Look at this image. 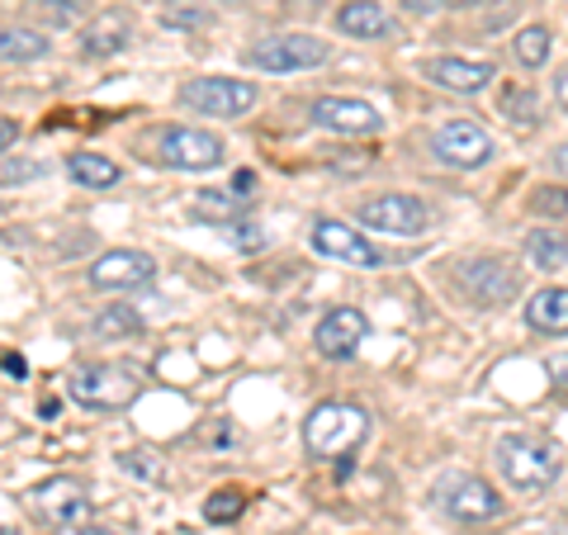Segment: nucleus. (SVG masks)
I'll use <instances>...</instances> for the list:
<instances>
[{
  "label": "nucleus",
  "mask_w": 568,
  "mask_h": 535,
  "mask_svg": "<svg viewBox=\"0 0 568 535\" xmlns=\"http://www.w3.org/2000/svg\"><path fill=\"white\" fill-rule=\"evenodd\" d=\"M493 460H497V474H503V484L511 488V493H545L549 484L559 478V451L549 441H540V436H503L497 441V451H493Z\"/></svg>",
  "instance_id": "f257e3e1"
},
{
  "label": "nucleus",
  "mask_w": 568,
  "mask_h": 535,
  "mask_svg": "<svg viewBox=\"0 0 568 535\" xmlns=\"http://www.w3.org/2000/svg\"><path fill=\"white\" fill-rule=\"evenodd\" d=\"M369 413L355 403H317L304 422V445L317 460H346L365 445Z\"/></svg>",
  "instance_id": "f03ea898"
},
{
  "label": "nucleus",
  "mask_w": 568,
  "mask_h": 535,
  "mask_svg": "<svg viewBox=\"0 0 568 535\" xmlns=\"http://www.w3.org/2000/svg\"><path fill=\"white\" fill-rule=\"evenodd\" d=\"M142 370L123 365V361H100V365H81L71 374V398L91 413H123L133 407V398L142 394Z\"/></svg>",
  "instance_id": "7ed1b4c3"
},
{
  "label": "nucleus",
  "mask_w": 568,
  "mask_h": 535,
  "mask_svg": "<svg viewBox=\"0 0 568 535\" xmlns=\"http://www.w3.org/2000/svg\"><path fill=\"white\" fill-rule=\"evenodd\" d=\"M327 52L332 48L317 33H265V39H256L242 52V62L256 71H308V67H323Z\"/></svg>",
  "instance_id": "20e7f679"
},
{
  "label": "nucleus",
  "mask_w": 568,
  "mask_h": 535,
  "mask_svg": "<svg viewBox=\"0 0 568 535\" xmlns=\"http://www.w3.org/2000/svg\"><path fill=\"white\" fill-rule=\"evenodd\" d=\"M256 81H237V77H200L181 85V104L204 119H237L256 104Z\"/></svg>",
  "instance_id": "39448f33"
},
{
  "label": "nucleus",
  "mask_w": 568,
  "mask_h": 535,
  "mask_svg": "<svg viewBox=\"0 0 568 535\" xmlns=\"http://www.w3.org/2000/svg\"><path fill=\"white\" fill-rule=\"evenodd\" d=\"M436 507L450 516V522H465V526H478V522H493L503 516V497H497L493 484L474 474H450L436 484Z\"/></svg>",
  "instance_id": "423d86ee"
},
{
  "label": "nucleus",
  "mask_w": 568,
  "mask_h": 535,
  "mask_svg": "<svg viewBox=\"0 0 568 535\" xmlns=\"http://www.w3.org/2000/svg\"><path fill=\"white\" fill-rule=\"evenodd\" d=\"M355 219L365 228H375V233H388V238H422L426 223H432V213L417 194H375V200H365L355 209Z\"/></svg>",
  "instance_id": "0eeeda50"
},
{
  "label": "nucleus",
  "mask_w": 568,
  "mask_h": 535,
  "mask_svg": "<svg viewBox=\"0 0 568 535\" xmlns=\"http://www.w3.org/2000/svg\"><path fill=\"white\" fill-rule=\"evenodd\" d=\"M432 152H436V162H446L455 171H474L493 157V138L488 129H478L469 119H450L432 133Z\"/></svg>",
  "instance_id": "6e6552de"
},
{
  "label": "nucleus",
  "mask_w": 568,
  "mask_h": 535,
  "mask_svg": "<svg viewBox=\"0 0 568 535\" xmlns=\"http://www.w3.org/2000/svg\"><path fill=\"white\" fill-rule=\"evenodd\" d=\"M156 280V261L148 252H133V246H114V252L95 256L91 265V284L110 294H129V290H148Z\"/></svg>",
  "instance_id": "1a4fd4ad"
},
{
  "label": "nucleus",
  "mask_w": 568,
  "mask_h": 535,
  "mask_svg": "<svg viewBox=\"0 0 568 535\" xmlns=\"http://www.w3.org/2000/svg\"><path fill=\"white\" fill-rule=\"evenodd\" d=\"M223 138L209 129H166L162 133V166L171 171H213L223 166Z\"/></svg>",
  "instance_id": "9d476101"
},
{
  "label": "nucleus",
  "mask_w": 568,
  "mask_h": 535,
  "mask_svg": "<svg viewBox=\"0 0 568 535\" xmlns=\"http://www.w3.org/2000/svg\"><path fill=\"white\" fill-rule=\"evenodd\" d=\"M459 284H465V294H474V303H484V309H503V303L521 294V275L497 256L465 261L459 265Z\"/></svg>",
  "instance_id": "9b49d317"
},
{
  "label": "nucleus",
  "mask_w": 568,
  "mask_h": 535,
  "mask_svg": "<svg viewBox=\"0 0 568 535\" xmlns=\"http://www.w3.org/2000/svg\"><path fill=\"white\" fill-rule=\"evenodd\" d=\"M313 252L327 261H346V265H384V252L365 233H355L342 219H317L313 223Z\"/></svg>",
  "instance_id": "f8f14e48"
},
{
  "label": "nucleus",
  "mask_w": 568,
  "mask_h": 535,
  "mask_svg": "<svg viewBox=\"0 0 568 535\" xmlns=\"http://www.w3.org/2000/svg\"><path fill=\"white\" fill-rule=\"evenodd\" d=\"M33 507L58 531L81 526V522H91V488H85L81 478H48V484L33 488Z\"/></svg>",
  "instance_id": "ddd939ff"
},
{
  "label": "nucleus",
  "mask_w": 568,
  "mask_h": 535,
  "mask_svg": "<svg viewBox=\"0 0 568 535\" xmlns=\"http://www.w3.org/2000/svg\"><path fill=\"white\" fill-rule=\"evenodd\" d=\"M313 123L327 133H342V138H369L379 133V110L365 100H346V95H323L313 104Z\"/></svg>",
  "instance_id": "4468645a"
},
{
  "label": "nucleus",
  "mask_w": 568,
  "mask_h": 535,
  "mask_svg": "<svg viewBox=\"0 0 568 535\" xmlns=\"http://www.w3.org/2000/svg\"><path fill=\"white\" fill-rule=\"evenodd\" d=\"M365 336H369V317L361 309H332L323 323H317L313 342H317V351H323L327 361H346V355L361 351Z\"/></svg>",
  "instance_id": "2eb2a0df"
},
{
  "label": "nucleus",
  "mask_w": 568,
  "mask_h": 535,
  "mask_svg": "<svg viewBox=\"0 0 568 535\" xmlns=\"http://www.w3.org/2000/svg\"><path fill=\"white\" fill-rule=\"evenodd\" d=\"M426 77L450 95H478L497 77V67L493 62H469V58H432L426 62Z\"/></svg>",
  "instance_id": "dca6fc26"
},
{
  "label": "nucleus",
  "mask_w": 568,
  "mask_h": 535,
  "mask_svg": "<svg viewBox=\"0 0 568 535\" xmlns=\"http://www.w3.org/2000/svg\"><path fill=\"white\" fill-rule=\"evenodd\" d=\"M133 43V14L129 10H100L81 33V52L85 58H114Z\"/></svg>",
  "instance_id": "f3484780"
},
{
  "label": "nucleus",
  "mask_w": 568,
  "mask_h": 535,
  "mask_svg": "<svg viewBox=\"0 0 568 535\" xmlns=\"http://www.w3.org/2000/svg\"><path fill=\"white\" fill-rule=\"evenodd\" d=\"M336 29L351 33V39H388V33H398L394 14H388L379 0H346V6L336 10Z\"/></svg>",
  "instance_id": "a211bd4d"
},
{
  "label": "nucleus",
  "mask_w": 568,
  "mask_h": 535,
  "mask_svg": "<svg viewBox=\"0 0 568 535\" xmlns=\"http://www.w3.org/2000/svg\"><path fill=\"white\" fill-rule=\"evenodd\" d=\"M526 327L545 336H568V290L549 284L526 299Z\"/></svg>",
  "instance_id": "6ab92c4d"
},
{
  "label": "nucleus",
  "mask_w": 568,
  "mask_h": 535,
  "mask_svg": "<svg viewBox=\"0 0 568 535\" xmlns=\"http://www.w3.org/2000/svg\"><path fill=\"white\" fill-rule=\"evenodd\" d=\"M246 204H252V194H237V190H200L194 194L190 213L194 219H209V223H237Z\"/></svg>",
  "instance_id": "aec40b11"
},
{
  "label": "nucleus",
  "mask_w": 568,
  "mask_h": 535,
  "mask_svg": "<svg viewBox=\"0 0 568 535\" xmlns=\"http://www.w3.org/2000/svg\"><path fill=\"white\" fill-rule=\"evenodd\" d=\"M67 175L77 185L85 190H110L123 181V171L110 162V157H100V152H77V157H67Z\"/></svg>",
  "instance_id": "412c9836"
},
{
  "label": "nucleus",
  "mask_w": 568,
  "mask_h": 535,
  "mask_svg": "<svg viewBox=\"0 0 568 535\" xmlns=\"http://www.w3.org/2000/svg\"><path fill=\"white\" fill-rule=\"evenodd\" d=\"M526 261L536 271H564L568 265V233H555V228H540V233L526 238Z\"/></svg>",
  "instance_id": "4be33fe9"
},
{
  "label": "nucleus",
  "mask_w": 568,
  "mask_h": 535,
  "mask_svg": "<svg viewBox=\"0 0 568 535\" xmlns=\"http://www.w3.org/2000/svg\"><path fill=\"white\" fill-rule=\"evenodd\" d=\"M48 52L52 43L39 29H0V62H39Z\"/></svg>",
  "instance_id": "5701e85b"
},
{
  "label": "nucleus",
  "mask_w": 568,
  "mask_h": 535,
  "mask_svg": "<svg viewBox=\"0 0 568 535\" xmlns=\"http://www.w3.org/2000/svg\"><path fill=\"white\" fill-rule=\"evenodd\" d=\"M91 332L100 336V342H123V336H138L142 332V317L133 309H123V303H114V309H100Z\"/></svg>",
  "instance_id": "b1692460"
},
{
  "label": "nucleus",
  "mask_w": 568,
  "mask_h": 535,
  "mask_svg": "<svg viewBox=\"0 0 568 535\" xmlns=\"http://www.w3.org/2000/svg\"><path fill=\"white\" fill-rule=\"evenodd\" d=\"M549 43H555V39H549V29H545V24H526L517 39H511V52H517V62H521V67L536 71V67L549 62Z\"/></svg>",
  "instance_id": "393cba45"
},
{
  "label": "nucleus",
  "mask_w": 568,
  "mask_h": 535,
  "mask_svg": "<svg viewBox=\"0 0 568 535\" xmlns=\"http://www.w3.org/2000/svg\"><path fill=\"white\" fill-rule=\"evenodd\" d=\"M246 512V493L242 488H219V493H213L209 497V503H204V516H209V522H237V516Z\"/></svg>",
  "instance_id": "a878e982"
},
{
  "label": "nucleus",
  "mask_w": 568,
  "mask_h": 535,
  "mask_svg": "<svg viewBox=\"0 0 568 535\" xmlns=\"http://www.w3.org/2000/svg\"><path fill=\"white\" fill-rule=\"evenodd\" d=\"M119 470L123 474H138V478H152V484H162V478H166V470L156 465L152 451H123L119 455Z\"/></svg>",
  "instance_id": "bb28decb"
},
{
  "label": "nucleus",
  "mask_w": 568,
  "mask_h": 535,
  "mask_svg": "<svg viewBox=\"0 0 568 535\" xmlns=\"http://www.w3.org/2000/svg\"><path fill=\"white\" fill-rule=\"evenodd\" d=\"M530 209H536V213H549V219H555V213H568V190H559V185H540V190H536V200H530Z\"/></svg>",
  "instance_id": "cd10ccee"
},
{
  "label": "nucleus",
  "mask_w": 568,
  "mask_h": 535,
  "mask_svg": "<svg viewBox=\"0 0 568 535\" xmlns=\"http://www.w3.org/2000/svg\"><path fill=\"white\" fill-rule=\"evenodd\" d=\"M227 242L242 246V252H261V246H265V238H261L256 223H227Z\"/></svg>",
  "instance_id": "c85d7f7f"
},
{
  "label": "nucleus",
  "mask_w": 568,
  "mask_h": 535,
  "mask_svg": "<svg viewBox=\"0 0 568 535\" xmlns=\"http://www.w3.org/2000/svg\"><path fill=\"white\" fill-rule=\"evenodd\" d=\"M503 110H507V114H521V123H526V129H530V123L540 119L536 100H530V95H521V91H507V95H503Z\"/></svg>",
  "instance_id": "c756f323"
},
{
  "label": "nucleus",
  "mask_w": 568,
  "mask_h": 535,
  "mask_svg": "<svg viewBox=\"0 0 568 535\" xmlns=\"http://www.w3.org/2000/svg\"><path fill=\"white\" fill-rule=\"evenodd\" d=\"M33 6H43V10H52V14H62V20H71V14H81L91 0H33Z\"/></svg>",
  "instance_id": "7c9ffc66"
},
{
  "label": "nucleus",
  "mask_w": 568,
  "mask_h": 535,
  "mask_svg": "<svg viewBox=\"0 0 568 535\" xmlns=\"http://www.w3.org/2000/svg\"><path fill=\"white\" fill-rule=\"evenodd\" d=\"M493 6H517V0H446V10H493Z\"/></svg>",
  "instance_id": "2f4dec72"
},
{
  "label": "nucleus",
  "mask_w": 568,
  "mask_h": 535,
  "mask_svg": "<svg viewBox=\"0 0 568 535\" xmlns=\"http://www.w3.org/2000/svg\"><path fill=\"white\" fill-rule=\"evenodd\" d=\"M58 535H119L114 526H95V522H81V526H62Z\"/></svg>",
  "instance_id": "473e14b6"
},
{
  "label": "nucleus",
  "mask_w": 568,
  "mask_h": 535,
  "mask_svg": "<svg viewBox=\"0 0 568 535\" xmlns=\"http://www.w3.org/2000/svg\"><path fill=\"white\" fill-rule=\"evenodd\" d=\"M398 6L413 14H432V10H446V0H398Z\"/></svg>",
  "instance_id": "72a5a7b5"
},
{
  "label": "nucleus",
  "mask_w": 568,
  "mask_h": 535,
  "mask_svg": "<svg viewBox=\"0 0 568 535\" xmlns=\"http://www.w3.org/2000/svg\"><path fill=\"white\" fill-rule=\"evenodd\" d=\"M14 138H20V123H14V119H0V152H6Z\"/></svg>",
  "instance_id": "f704fd0d"
},
{
  "label": "nucleus",
  "mask_w": 568,
  "mask_h": 535,
  "mask_svg": "<svg viewBox=\"0 0 568 535\" xmlns=\"http://www.w3.org/2000/svg\"><path fill=\"white\" fill-rule=\"evenodd\" d=\"M549 166H555L559 175H568V142H559V148H555V157H549Z\"/></svg>",
  "instance_id": "c9c22d12"
},
{
  "label": "nucleus",
  "mask_w": 568,
  "mask_h": 535,
  "mask_svg": "<svg viewBox=\"0 0 568 535\" xmlns=\"http://www.w3.org/2000/svg\"><path fill=\"white\" fill-rule=\"evenodd\" d=\"M555 100H559V110H568V67L559 71V81H555Z\"/></svg>",
  "instance_id": "e433bc0d"
},
{
  "label": "nucleus",
  "mask_w": 568,
  "mask_h": 535,
  "mask_svg": "<svg viewBox=\"0 0 568 535\" xmlns=\"http://www.w3.org/2000/svg\"><path fill=\"white\" fill-rule=\"evenodd\" d=\"M549 374H555V380H564L559 388H568V361H549Z\"/></svg>",
  "instance_id": "4c0bfd02"
},
{
  "label": "nucleus",
  "mask_w": 568,
  "mask_h": 535,
  "mask_svg": "<svg viewBox=\"0 0 568 535\" xmlns=\"http://www.w3.org/2000/svg\"><path fill=\"white\" fill-rule=\"evenodd\" d=\"M536 535H568V526H549V531H536Z\"/></svg>",
  "instance_id": "58836bf2"
}]
</instances>
